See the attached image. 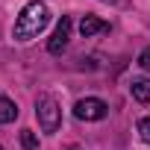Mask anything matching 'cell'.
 <instances>
[{
	"mask_svg": "<svg viewBox=\"0 0 150 150\" xmlns=\"http://www.w3.org/2000/svg\"><path fill=\"white\" fill-rule=\"evenodd\" d=\"M100 3H109V6H127V0H100Z\"/></svg>",
	"mask_w": 150,
	"mask_h": 150,
	"instance_id": "8fae6325",
	"label": "cell"
},
{
	"mask_svg": "<svg viewBox=\"0 0 150 150\" xmlns=\"http://www.w3.org/2000/svg\"><path fill=\"white\" fill-rule=\"evenodd\" d=\"M74 115L80 121H103L109 115V106L100 97H83V100H77V106H74Z\"/></svg>",
	"mask_w": 150,
	"mask_h": 150,
	"instance_id": "3957f363",
	"label": "cell"
},
{
	"mask_svg": "<svg viewBox=\"0 0 150 150\" xmlns=\"http://www.w3.org/2000/svg\"><path fill=\"white\" fill-rule=\"evenodd\" d=\"M35 118H38L44 132H56L62 127V109H59L53 94H38L35 97Z\"/></svg>",
	"mask_w": 150,
	"mask_h": 150,
	"instance_id": "7a4b0ae2",
	"label": "cell"
},
{
	"mask_svg": "<svg viewBox=\"0 0 150 150\" xmlns=\"http://www.w3.org/2000/svg\"><path fill=\"white\" fill-rule=\"evenodd\" d=\"M138 135H141V141H147V144H150V115L138 121Z\"/></svg>",
	"mask_w": 150,
	"mask_h": 150,
	"instance_id": "9c48e42d",
	"label": "cell"
},
{
	"mask_svg": "<svg viewBox=\"0 0 150 150\" xmlns=\"http://www.w3.org/2000/svg\"><path fill=\"white\" fill-rule=\"evenodd\" d=\"M68 38H71V18H65V15H62V21L56 24V30H53L50 41H47V50H50L53 56H59V53L68 47Z\"/></svg>",
	"mask_w": 150,
	"mask_h": 150,
	"instance_id": "277c9868",
	"label": "cell"
},
{
	"mask_svg": "<svg viewBox=\"0 0 150 150\" xmlns=\"http://www.w3.org/2000/svg\"><path fill=\"white\" fill-rule=\"evenodd\" d=\"M138 65H141L144 71H150V47H147V50H141V56H138Z\"/></svg>",
	"mask_w": 150,
	"mask_h": 150,
	"instance_id": "30bf717a",
	"label": "cell"
},
{
	"mask_svg": "<svg viewBox=\"0 0 150 150\" xmlns=\"http://www.w3.org/2000/svg\"><path fill=\"white\" fill-rule=\"evenodd\" d=\"M129 91L138 103H150V80H132Z\"/></svg>",
	"mask_w": 150,
	"mask_h": 150,
	"instance_id": "8992f818",
	"label": "cell"
},
{
	"mask_svg": "<svg viewBox=\"0 0 150 150\" xmlns=\"http://www.w3.org/2000/svg\"><path fill=\"white\" fill-rule=\"evenodd\" d=\"M47 21H50L47 6L38 3V0H33V3H27V6L21 9V15H18V21H15V27H12V38H15V41H33V38L47 27Z\"/></svg>",
	"mask_w": 150,
	"mask_h": 150,
	"instance_id": "6da1fadb",
	"label": "cell"
},
{
	"mask_svg": "<svg viewBox=\"0 0 150 150\" xmlns=\"http://www.w3.org/2000/svg\"><path fill=\"white\" fill-rule=\"evenodd\" d=\"M0 150H3V147H0Z\"/></svg>",
	"mask_w": 150,
	"mask_h": 150,
	"instance_id": "4fadbf2b",
	"label": "cell"
},
{
	"mask_svg": "<svg viewBox=\"0 0 150 150\" xmlns=\"http://www.w3.org/2000/svg\"><path fill=\"white\" fill-rule=\"evenodd\" d=\"M106 30H109V24L100 21V18H94V15H86V18L80 21V33H83L86 38H91V35H97V33H106Z\"/></svg>",
	"mask_w": 150,
	"mask_h": 150,
	"instance_id": "5b68a950",
	"label": "cell"
},
{
	"mask_svg": "<svg viewBox=\"0 0 150 150\" xmlns=\"http://www.w3.org/2000/svg\"><path fill=\"white\" fill-rule=\"evenodd\" d=\"M15 118H18V106H15L9 97L0 94V124H12Z\"/></svg>",
	"mask_w": 150,
	"mask_h": 150,
	"instance_id": "52a82bcc",
	"label": "cell"
},
{
	"mask_svg": "<svg viewBox=\"0 0 150 150\" xmlns=\"http://www.w3.org/2000/svg\"><path fill=\"white\" fill-rule=\"evenodd\" d=\"M68 150H80V147H68Z\"/></svg>",
	"mask_w": 150,
	"mask_h": 150,
	"instance_id": "7c38bea8",
	"label": "cell"
},
{
	"mask_svg": "<svg viewBox=\"0 0 150 150\" xmlns=\"http://www.w3.org/2000/svg\"><path fill=\"white\" fill-rule=\"evenodd\" d=\"M21 144H24V150H38L35 132H33V129H24V132H21Z\"/></svg>",
	"mask_w": 150,
	"mask_h": 150,
	"instance_id": "ba28073f",
	"label": "cell"
}]
</instances>
